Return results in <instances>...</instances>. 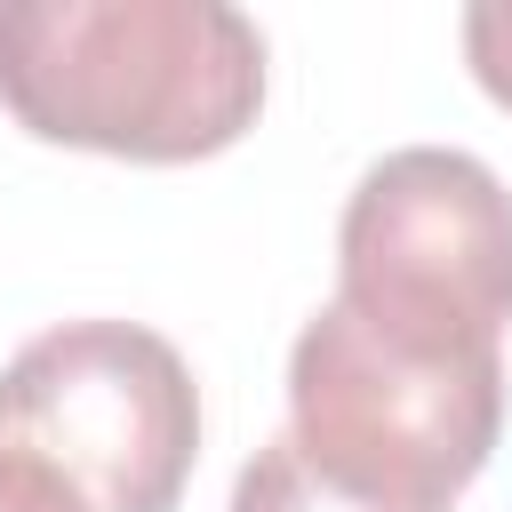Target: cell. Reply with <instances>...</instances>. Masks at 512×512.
Returning <instances> with one entry per match:
<instances>
[{
  "label": "cell",
  "mask_w": 512,
  "mask_h": 512,
  "mask_svg": "<svg viewBox=\"0 0 512 512\" xmlns=\"http://www.w3.org/2000/svg\"><path fill=\"white\" fill-rule=\"evenodd\" d=\"M0 104L40 144L184 168L264 112V32L224 0H8Z\"/></svg>",
  "instance_id": "cell-1"
},
{
  "label": "cell",
  "mask_w": 512,
  "mask_h": 512,
  "mask_svg": "<svg viewBox=\"0 0 512 512\" xmlns=\"http://www.w3.org/2000/svg\"><path fill=\"white\" fill-rule=\"evenodd\" d=\"M504 424V360L424 344L328 296L288 352V440L344 488L448 512Z\"/></svg>",
  "instance_id": "cell-2"
},
{
  "label": "cell",
  "mask_w": 512,
  "mask_h": 512,
  "mask_svg": "<svg viewBox=\"0 0 512 512\" xmlns=\"http://www.w3.org/2000/svg\"><path fill=\"white\" fill-rule=\"evenodd\" d=\"M0 440L40 456L88 512H176L200 456V392L168 336L64 320L0 368Z\"/></svg>",
  "instance_id": "cell-3"
},
{
  "label": "cell",
  "mask_w": 512,
  "mask_h": 512,
  "mask_svg": "<svg viewBox=\"0 0 512 512\" xmlns=\"http://www.w3.org/2000/svg\"><path fill=\"white\" fill-rule=\"evenodd\" d=\"M336 296L424 344L496 352L512 328V192L448 144L384 152L336 224Z\"/></svg>",
  "instance_id": "cell-4"
},
{
  "label": "cell",
  "mask_w": 512,
  "mask_h": 512,
  "mask_svg": "<svg viewBox=\"0 0 512 512\" xmlns=\"http://www.w3.org/2000/svg\"><path fill=\"white\" fill-rule=\"evenodd\" d=\"M232 512H432V504H392V496L344 488V480H328V472L280 432V440H264V448L240 464Z\"/></svg>",
  "instance_id": "cell-5"
},
{
  "label": "cell",
  "mask_w": 512,
  "mask_h": 512,
  "mask_svg": "<svg viewBox=\"0 0 512 512\" xmlns=\"http://www.w3.org/2000/svg\"><path fill=\"white\" fill-rule=\"evenodd\" d=\"M464 64H472V80L512 112V0L464 8Z\"/></svg>",
  "instance_id": "cell-6"
},
{
  "label": "cell",
  "mask_w": 512,
  "mask_h": 512,
  "mask_svg": "<svg viewBox=\"0 0 512 512\" xmlns=\"http://www.w3.org/2000/svg\"><path fill=\"white\" fill-rule=\"evenodd\" d=\"M0 512H88L40 456H24V448H8L0 440Z\"/></svg>",
  "instance_id": "cell-7"
}]
</instances>
